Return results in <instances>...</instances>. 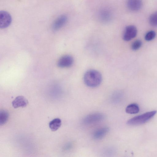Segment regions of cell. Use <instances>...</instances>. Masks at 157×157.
I'll return each mask as SVG.
<instances>
[{"instance_id": "277c9868", "label": "cell", "mask_w": 157, "mask_h": 157, "mask_svg": "<svg viewBox=\"0 0 157 157\" xmlns=\"http://www.w3.org/2000/svg\"><path fill=\"white\" fill-rule=\"evenodd\" d=\"M12 17L10 14L5 11L0 12V28L4 29L8 27L12 22Z\"/></svg>"}, {"instance_id": "7c38bea8", "label": "cell", "mask_w": 157, "mask_h": 157, "mask_svg": "<svg viewBox=\"0 0 157 157\" xmlns=\"http://www.w3.org/2000/svg\"><path fill=\"white\" fill-rule=\"evenodd\" d=\"M61 125V121L58 118H55L51 121L49 123V127L53 131L57 130Z\"/></svg>"}, {"instance_id": "ba28073f", "label": "cell", "mask_w": 157, "mask_h": 157, "mask_svg": "<svg viewBox=\"0 0 157 157\" xmlns=\"http://www.w3.org/2000/svg\"><path fill=\"white\" fill-rule=\"evenodd\" d=\"M28 103V100L23 96H18L15 98L12 102L13 107L17 108L26 106Z\"/></svg>"}, {"instance_id": "6da1fadb", "label": "cell", "mask_w": 157, "mask_h": 157, "mask_svg": "<svg viewBox=\"0 0 157 157\" xmlns=\"http://www.w3.org/2000/svg\"><path fill=\"white\" fill-rule=\"evenodd\" d=\"M83 79L87 86L94 88L98 86L101 84L102 77L101 74L98 71L90 70L85 72Z\"/></svg>"}, {"instance_id": "2e32d148", "label": "cell", "mask_w": 157, "mask_h": 157, "mask_svg": "<svg viewBox=\"0 0 157 157\" xmlns=\"http://www.w3.org/2000/svg\"><path fill=\"white\" fill-rule=\"evenodd\" d=\"M156 36L155 32L152 30L148 31L146 34L145 36V40L147 41H150L154 39Z\"/></svg>"}, {"instance_id": "52a82bcc", "label": "cell", "mask_w": 157, "mask_h": 157, "mask_svg": "<svg viewBox=\"0 0 157 157\" xmlns=\"http://www.w3.org/2000/svg\"><path fill=\"white\" fill-rule=\"evenodd\" d=\"M112 17L111 11L108 9H102L98 13V17L99 20L104 23L109 22L112 19Z\"/></svg>"}, {"instance_id": "30bf717a", "label": "cell", "mask_w": 157, "mask_h": 157, "mask_svg": "<svg viewBox=\"0 0 157 157\" xmlns=\"http://www.w3.org/2000/svg\"><path fill=\"white\" fill-rule=\"evenodd\" d=\"M142 6V0H128L127 2L128 8L132 11H137L140 10Z\"/></svg>"}, {"instance_id": "4fadbf2b", "label": "cell", "mask_w": 157, "mask_h": 157, "mask_svg": "<svg viewBox=\"0 0 157 157\" xmlns=\"http://www.w3.org/2000/svg\"><path fill=\"white\" fill-rule=\"evenodd\" d=\"M140 110L139 108L136 104H131L127 106L125 109L126 112L129 114L137 113Z\"/></svg>"}, {"instance_id": "3957f363", "label": "cell", "mask_w": 157, "mask_h": 157, "mask_svg": "<svg viewBox=\"0 0 157 157\" xmlns=\"http://www.w3.org/2000/svg\"><path fill=\"white\" fill-rule=\"evenodd\" d=\"M104 118V116L100 113H95L86 116L83 120V123L85 124H90L100 122Z\"/></svg>"}, {"instance_id": "e0dca14e", "label": "cell", "mask_w": 157, "mask_h": 157, "mask_svg": "<svg viewBox=\"0 0 157 157\" xmlns=\"http://www.w3.org/2000/svg\"><path fill=\"white\" fill-rule=\"evenodd\" d=\"M142 45V41L139 40H136L132 44L131 48L133 50H136L139 49Z\"/></svg>"}, {"instance_id": "9a60e30c", "label": "cell", "mask_w": 157, "mask_h": 157, "mask_svg": "<svg viewBox=\"0 0 157 157\" xmlns=\"http://www.w3.org/2000/svg\"><path fill=\"white\" fill-rule=\"evenodd\" d=\"M149 21L150 25L153 26H157V11L151 14L150 17Z\"/></svg>"}, {"instance_id": "7a4b0ae2", "label": "cell", "mask_w": 157, "mask_h": 157, "mask_svg": "<svg viewBox=\"0 0 157 157\" xmlns=\"http://www.w3.org/2000/svg\"><path fill=\"white\" fill-rule=\"evenodd\" d=\"M156 113L157 111L155 110L147 112L129 119L127 121V124L132 125L144 124L153 117Z\"/></svg>"}, {"instance_id": "8fae6325", "label": "cell", "mask_w": 157, "mask_h": 157, "mask_svg": "<svg viewBox=\"0 0 157 157\" xmlns=\"http://www.w3.org/2000/svg\"><path fill=\"white\" fill-rule=\"evenodd\" d=\"M109 131L107 127L100 128L95 131L93 134V137L95 140H100L103 138Z\"/></svg>"}, {"instance_id": "5b68a950", "label": "cell", "mask_w": 157, "mask_h": 157, "mask_svg": "<svg viewBox=\"0 0 157 157\" xmlns=\"http://www.w3.org/2000/svg\"><path fill=\"white\" fill-rule=\"evenodd\" d=\"M137 33V29L135 26L132 25L128 26L124 30L123 38L125 41H129L135 37Z\"/></svg>"}, {"instance_id": "8992f818", "label": "cell", "mask_w": 157, "mask_h": 157, "mask_svg": "<svg viewBox=\"0 0 157 157\" xmlns=\"http://www.w3.org/2000/svg\"><path fill=\"white\" fill-rule=\"evenodd\" d=\"M74 62L73 57L70 55L62 56L58 62V65L61 67H67L71 66Z\"/></svg>"}, {"instance_id": "5bb4252c", "label": "cell", "mask_w": 157, "mask_h": 157, "mask_svg": "<svg viewBox=\"0 0 157 157\" xmlns=\"http://www.w3.org/2000/svg\"><path fill=\"white\" fill-rule=\"evenodd\" d=\"M9 113L8 111L5 109H2L0 111V125H2L6 123L9 118Z\"/></svg>"}, {"instance_id": "9c48e42d", "label": "cell", "mask_w": 157, "mask_h": 157, "mask_svg": "<svg viewBox=\"0 0 157 157\" xmlns=\"http://www.w3.org/2000/svg\"><path fill=\"white\" fill-rule=\"evenodd\" d=\"M67 17L65 15H62L58 17L54 22L52 28L54 30H57L63 26L67 23Z\"/></svg>"}]
</instances>
